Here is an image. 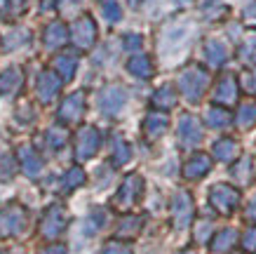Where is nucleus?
Listing matches in <instances>:
<instances>
[{
	"instance_id": "f257e3e1",
	"label": "nucleus",
	"mask_w": 256,
	"mask_h": 254,
	"mask_svg": "<svg viewBox=\"0 0 256 254\" xmlns=\"http://www.w3.org/2000/svg\"><path fill=\"white\" fill-rule=\"evenodd\" d=\"M207 85H210V76H207V71L200 69V66H188L186 71H181V76H178V90L181 94L186 97L188 101H198L204 94L207 90Z\"/></svg>"
},
{
	"instance_id": "f03ea898",
	"label": "nucleus",
	"mask_w": 256,
	"mask_h": 254,
	"mask_svg": "<svg viewBox=\"0 0 256 254\" xmlns=\"http://www.w3.org/2000/svg\"><path fill=\"white\" fill-rule=\"evenodd\" d=\"M26 226V209L16 202H10L8 207L0 209V238L19 235Z\"/></svg>"
},
{
	"instance_id": "7ed1b4c3",
	"label": "nucleus",
	"mask_w": 256,
	"mask_h": 254,
	"mask_svg": "<svg viewBox=\"0 0 256 254\" xmlns=\"http://www.w3.org/2000/svg\"><path fill=\"white\" fill-rule=\"evenodd\" d=\"M68 226V212L64 205H52L47 207V212L42 214L40 221V235L47 240L59 238V233H64V228Z\"/></svg>"
},
{
	"instance_id": "20e7f679",
	"label": "nucleus",
	"mask_w": 256,
	"mask_h": 254,
	"mask_svg": "<svg viewBox=\"0 0 256 254\" xmlns=\"http://www.w3.org/2000/svg\"><path fill=\"white\" fill-rule=\"evenodd\" d=\"M141 193H144V179H141L139 174H130V177L120 184V188H118L116 198H113V205H116L118 209H130L139 202Z\"/></svg>"
},
{
	"instance_id": "39448f33",
	"label": "nucleus",
	"mask_w": 256,
	"mask_h": 254,
	"mask_svg": "<svg viewBox=\"0 0 256 254\" xmlns=\"http://www.w3.org/2000/svg\"><path fill=\"white\" fill-rule=\"evenodd\" d=\"M210 202L218 214H230L240 205V191L230 184H216L210 191Z\"/></svg>"
},
{
	"instance_id": "423d86ee",
	"label": "nucleus",
	"mask_w": 256,
	"mask_h": 254,
	"mask_svg": "<svg viewBox=\"0 0 256 254\" xmlns=\"http://www.w3.org/2000/svg\"><path fill=\"white\" fill-rule=\"evenodd\" d=\"M101 146V132L92 125H85L82 130H78L76 137V160H90Z\"/></svg>"
},
{
	"instance_id": "0eeeda50",
	"label": "nucleus",
	"mask_w": 256,
	"mask_h": 254,
	"mask_svg": "<svg viewBox=\"0 0 256 254\" xmlns=\"http://www.w3.org/2000/svg\"><path fill=\"white\" fill-rule=\"evenodd\" d=\"M172 219H174V226L178 231L190 226V221H193V198H190V193L178 191L174 195V200H172Z\"/></svg>"
},
{
	"instance_id": "6e6552de",
	"label": "nucleus",
	"mask_w": 256,
	"mask_h": 254,
	"mask_svg": "<svg viewBox=\"0 0 256 254\" xmlns=\"http://www.w3.org/2000/svg\"><path fill=\"white\" fill-rule=\"evenodd\" d=\"M178 141L184 148H193L202 141V125L190 113L181 116V120H178Z\"/></svg>"
},
{
	"instance_id": "1a4fd4ad",
	"label": "nucleus",
	"mask_w": 256,
	"mask_h": 254,
	"mask_svg": "<svg viewBox=\"0 0 256 254\" xmlns=\"http://www.w3.org/2000/svg\"><path fill=\"white\" fill-rule=\"evenodd\" d=\"M127 104V92H124L122 87H116V85H110V87H104L99 94V108L106 113V116H118L122 106Z\"/></svg>"
},
{
	"instance_id": "9d476101",
	"label": "nucleus",
	"mask_w": 256,
	"mask_h": 254,
	"mask_svg": "<svg viewBox=\"0 0 256 254\" xmlns=\"http://www.w3.org/2000/svg\"><path fill=\"white\" fill-rule=\"evenodd\" d=\"M82 113H85V94L82 92H73L59 106V120L66 125L78 123L80 118H82Z\"/></svg>"
},
{
	"instance_id": "9b49d317",
	"label": "nucleus",
	"mask_w": 256,
	"mask_h": 254,
	"mask_svg": "<svg viewBox=\"0 0 256 254\" xmlns=\"http://www.w3.org/2000/svg\"><path fill=\"white\" fill-rule=\"evenodd\" d=\"M193 36V26H186V24H178V26H170L167 31L162 33V52H176L178 47H184Z\"/></svg>"
},
{
	"instance_id": "f8f14e48",
	"label": "nucleus",
	"mask_w": 256,
	"mask_h": 254,
	"mask_svg": "<svg viewBox=\"0 0 256 254\" xmlns=\"http://www.w3.org/2000/svg\"><path fill=\"white\" fill-rule=\"evenodd\" d=\"M73 40H76V45H78L80 50H90V47L94 45V40H96V26H94L92 17L78 19L76 29H73Z\"/></svg>"
},
{
	"instance_id": "ddd939ff",
	"label": "nucleus",
	"mask_w": 256,
	"mask_h": 254,
	"mask_svg": "<svg viewBox=\"0 0 256 254\" xmlns=\"http://www.w3.org/2000/svg\"><path fill=\"white\" fill-rule=\"evenodd\" d=\"M214 101L218 106H233L238 101V80L233 76H224L214 90Z\"/></svg>"
},
{
	"instance_id": "4468645a",
	"label": "nucleus",
	"mask_w": 256,
	"mask_h": 254,
	"mask_svg": "<svg viewBox=\"0 0 256 254\" xmlns=\"http://www.w3.org/2000/svg\"><path fill=\"white\" fill-rule=\"evenodd\" d=\"M212 169V158L207 153H195L190 160L186 162V167H184V177L188 181H193V179H202L207 172Z\"/></svg>"
},
{
	"instance_id": "2eb2a0df",
	"label": "nucleus",
	"mask_w": 256,
	"mask_h": 254,
	"mask_svg": "<svg viewBox=\"0 0 256 254\" xmlns=\"http://www.w3.org/2000/svg\"><path fill=\"white\" fill-rule=\"evenodd\" d=\"M167 127H170L167 116H164V113H158V111L148 113L146 120H144V132H146V137L150 139V141H156V139L162 137L164 132H167Z\"/></svg>"
},
{
	"instance_id": "dca6fc26",
	"label": "nucleus",
	"mask_w": 256,
	"mask_h": 254,
	"mask_svg": "<svg viewBox=\"0 0 256 254\" xmlns=\"http://www.w3.org/2000/svg\"><path fill=\"white\" fill-rule=\"evenodd\" d=\"M19 162H22V169L28 177H38L40 172H42V158H40L31 146L19 148Z\"/></svg>"
},
{
	"instance_id": "f3484780",
	"label": "nucleus",
	"mask_w": 256,
	"mask_h": 254,
	"mask_svg": "<svg viewBox=\"0 0 256 254\" xmlns=\"http://www.w3.org/2000/svg\"><path fill=\"white\" fill-rule=\"evenodd\" d=\"M212 153H214V158L221 162H235L240 158V144H238L235 139H221V141L214 144Z\"/></svg>"
},
{
	"instance_id": "a211bd4d",
	"label": "nucleus",
	"mask_w": 256,
	"mask_h": 254,
	"mask_svg": "<svg viewBox=\"0 0 256 254\" xmlns=\"http://www.w3.org/2000/svg\"><path fill=\"white\" fill-rule=\"evenodd\" d=\"M59 78L54 76V73H42V76L38 78V97L42 104H50V101L56 97V92H59Z\"/></svg>"
},
{
	"instance_id": "6ab92c4d",
	"label": "nucleus",
	"mask_w": 256,
	"mask_h": 254,
	"mask_svg": "<svg viewBox=\"0 0 256 254\" xmlns=\"http://www.w3.org/2000/svg\"><path fill=\"white\" fill-rule=\"evenodd\" d=\"M24 85V73L19 69H8L0 76V94H14L22 90Z\"/></svg>"
},
{
	"instance_id": "aec40b11",
	"label": "nucleus",
	"mask_w": 256,
	"mask_h": 254,
	"mask_svg": "<svg viewBox=\"0 0 256 254\" xmlns=\"http://www.w3.org/2000/svg\"><path fill=\"white\" fill-rule=\"evenodd\" d=\"M141 226H144V216H124V219H120V223H118L116 235L122 240H132L139 235Z\"/></svg>"
},
{
	"instance_id": "412c9836",
	"label": "nucleus",
	"mask_w": 256,
	"mask_h": 254,
	"mask_svg": "<svg viewBox=\"0 0 256 254\" xmlns=\"http://www.w3.org/2000/svg\"><path fill=\"white\" fill-rule=\"evenodd\" d=\"M235 240H238V233L233 231V228H224V231H218L216 235H214V240H212V254H226L230 247L235 245Z\"/></svg>"
},
{
	"instance_id": "4be33fe9",
	"label": "nucleus",
	"mask_w": 256,
	"mask_h": 254,
	"mask_svg": "<svg viewBox=\"0 0 256 254\" xmlns=\"http://www.w3.org/2000/svg\"><path fill=\"white\" fill-rule=\"evenodd\" d=\"M153 106L158 111H170L172 106H176V90L172 85H164L160 87L156 94H153Z\"/></svg>"
},
{
	"instance_id": "5701e85b",
	"label": "nucleus",
	"mask_w": 256,
	"mask_h": 254,
	"mask_svg": "<svg viewBox=\"0 0 256 254\" xmlns=\"http://www.w3.org/2000/svg\"><path fill=\"white\" fill-rule=\"evenodd\" d=\"M66 40H68V31H66V26H64L62 22L47 26V31H45V45L47 47H52V50H54V47H62Z\"/></svg>"
},
{
	"instance_id": "b1692460",
	"label": "nucleus",
	"mask_w": 256,
	"mask_h": 254,
	"mask_svg": "<svg viewBox=\"0 0 256 254\" xmlns=\"http://www.w3.org/2000/svg\"><path fill=\"white\" fill-rule=\"evenodd\" d=\"M127 69H130V73H132V76L144 78V80H148V78L153 76V64H150V59H148L146 54L132 57V59H130V64H127Z\"/></svg>"
},
{
	"instance_id": "393cba45",
	"label": "nucleus",
	"mask_w": 256,
	"mask_h": 254,
	"mask_svg": "<svg viewBox=\"0 0 256 254\" xmlns=\"http://www.w3.org/2000/svg\"><path fill=\"white\" fill-rule=\"evenodd\" d=\"M207 125L214 127V130H221V127H228L230 125V111L226 106H212L207 111Z\"/></svg>"
},
{
	"instance_id": "a878e982",
	"label": "nucleus",
	"mask_w": 256,
	"mask_h": 254,
	"mask_svg": "<svg viewBox=\"0 0 256 254\" xmlns=\"http://www.w3.org/2000/svg\"><path fill=\"white\" fill-rule=\"evenodd\" d=\"M204 57H207V62L212 66H221L226 62V57H228V50H226L224 43H218V40H210L207 47H204Z\"/></svg>"
},
{
	"instance_id": "bb28decb",
	"label": "nucleus",
	"mask_w": 256,
	"mask_h": 254,
	"mask_svg": "<svg viewBox=\"0 0 256 254\" xmlns=\"http://www.w3.org/2000/svg\"><path fill=\"white\" fill-rule=\"evenodd\" d=\"M45 141L47 146L52 148V151H62L64 146H66V141H68V132H66V127H50L45 134Z\"/></svg>"
},
{
	"instance_id": "cd10ccee",
	"label": "nucleus",
	"mask_w": 256,
	"mask_h": 254,
	"mask_svg": "<svg viewBox=\"0 0 256 254\" xmlns=\"http://www.w3.org/2000/svg\"><path fill=\"white\" fill-rule=\"evenodd\" d=\"M82 184H85V169L82 167H70L62 179L64 191H73V188H78Z\"/></svg>"
},
{
	"instance_id": "c85d7f7f",
	"label": "nucleus",
	"mask_w": 256,
	"mask_h": 254,
	"mask_svg": "<svg viewBox=\"0 0 256 254\" xmlns=\"http://www.w3.org/2000/svg\"><path fill=\"white\" fill-rule=\"evenodd\" d=\"M235 123L240 125V127H252V125L256 123V104H242L240 108H238V116H235Z\"/></svg>"
},
{
	"instance_id": "c756f323",
	"label": "nucleus",
	"mask_w": 256,
	"mask_h": 254,
	"mask_svg": "<svg viewBox=\"0 0 256 254\" xmlns=\"http://www.w3.org/2000/svg\"><path fill=\"white\" fill-rule=\"evenodd\" d=\"M76 66H78V62H76L73 57H68V54L56 57V62H54L56 73H59L64 80H70V78H73V73H76Z\"/></svg>"
},
{
	"instance_id": "7c9ffc66",
	"label": "nucleus",
	"mask_w": 256,
	"mask_h": 254,
	"mask_svg": "<svg viewBox=\"0 0 256 254\" xmlns=\"http://www.w3.org/2000/svg\"><path fill=\"white\" fill-rule=\"evenodd\" d=\"M130 158H132L130 144L122 141V139H116V146H113V162H116V165H127Z\"/></svg>"
},
{
	"instance_id": "2f4dec72",
	"label": "nucleus",
	"mask_w": 256,
	"mask_h": 254,
	"mask_svg": "<svg viewBox=\"0 0 256 254\" xmlns=\"http://www.w3.org/2000/svg\"><path fill=\"white\" fill-rule=\"evenodd\" d=\"M99 5H101L104 17H106L108 22H120L122 10H120V3H118V0H99Z\"/></svg>"
},
{
	"instance_id": "473e14b6",
	"label": "nucleus",
	"mask_w": 256,
	"mask_h": 254,
	"mask_svg": "<svg viewBox=\"0 0 256 254\" xmlns=\"http://www.w3.org/2000/svg\"><path fill=\"white\" fill-rule=\"evenodd\" d=\"M212 231H214V226H212L210 219H202V221H198V223H195V242L204 245V242L212 238Z\"/></svg>"
},
{
	"instance_id": "72a5a7b5",
	"label": "nucleus",
	"mask_w": 256,
	"mask_h": 254,
	"mask_svg": "<svg viewBox=\"0 0 256 254\" xmlns=\"http://www.w3.org/2000/svg\"><path fill=\"white\" fill-rule=\"evenodd\" d=\"M249 177H252V165L249 160H242L238 165H233V179L240 181V184H249Z\"/></svg>"
},
{
	"instance_id": "f704fd0d",
	"label": "nucleus",
	"mask_w": 256,
	"mask_h": 254,
	"mask_svg": "<svg viewBox=\"0 0 256 254\" xmlns=\"http://www.w3.org/2000/svg\"><path fill=\"white\" fill-rule=\"evenodd\" d=\"M240 57L247 64H254L256 66V36L244 40V45H242V50H240Z\"/></svg>"
},
{
	"instance_id": "c9c22d12",
	"label": "nucleus",
	"mask_w": 256,
	"mask_h": 254,
	"mask_svg": "<svg viewBox=\"0 0 256 254\" xmlns=\"http://www.w3.org/2000/svg\"><path fill=\"white\" fill-rule=\"evenodd\" d=\"M101 254H132V247L127 245V242H122V240H110L101 249Z\"/></svg>"
},
{
	"instance_id": "e433bc0d",
	"label": "nucleus",
	"mask_w": 256,
	"mask_h": 254,
	"mask_svg": "<svg viewBox=\"0 0 256 254\" xmlns=\"http://www.w3.org/2000/svg\"><path fill=\"white\" fill-rule=\"evenodd\" d=\"M242 90L249 94H256V71H244L242 73Z\"/></svg>"
},
{
	"instance_id": "4c0bfd02",
	"label": "nucleus",
	"mask_w": 256,
	"mask_h": 254,
	"mask_svg": "<svg viewBox=\"0 0 256 254\" xmlns=\"http://www.w3.org/2000/svg\"><path fill=\"white\" fill-rule=\"evenodd\" d=\"M242 247H244L247 252H252V254L256 252V226H252V228H247V231H244V238H242Z\"/></svg>"
},
{
	"instance_id": "58836bf2",
	"label": "nucleus",
	"mask_w": 256,
	"mask_h": 254,
	"mask_svg": "<svg viewBox=\"0 0 256 254\" xmlns=\"http://www.w3.org/2000/svg\"><path fill=\"white\" fill-rule=\"evenodd\" d=\"M104 223H106V212L96 209V212H94V214L90 216V231H99Z\"/></svg>"
},
{
	"instance_id": "ea45409f",
	"label": "nucleus",
	"mask_w": 256,
	"mask_h": 254,
	"mask_svg": "<svg viewBox=\"0 0 256 254\" xmlns=\"http://www.w3.org/2000/svg\"><path fill=\"white\" fill-rule=\"evenodd\" d=\"M124 47H127V50H139L141 36H124Z\"/></svg>"
},
{
	"instance_id": "a19ab883",
	"label": "nucleus",
	"mask_w": 256,
	"mask_h": 254,
	"mask_svg": "<svg viewBox=\"0 0 256 254\" xmlns=\"http://www.w3.org/2000/svg\"><path fill=\"white\" fill-rule=\"evenodd\" d=\"M244 19H247L249 24H256V0L249 5L247 10H244Z\"/></svg>"
},
{
	"instance_id": "79ce46f5",
	"label": "nucleus",
	"mask_w": 256,
	"mask_h": 254,
	"mask_svg": "<svg viewBox=\"0 0 256 254\" xmlns=\"http://www.w3.org/2000/svg\"><path fill=\"white\" fill-rule=\"evenodd\" d=\"M40 254H68V252H66V247L64 245H50V247H45Z\"/></svg>"
},
{
	"instance_id": "37998d69",
	"label": "nucleus",
	"mask_w": 256,
	"mask_h": 254,
	"mask_svg": "<svg viewBox=\"0 0 256 254\" xmlns=\"http://www.w3.org/2000/svg\"><path fill=\"white\" fill-rule=\"evenodd\" d=\"M26 3H28V0H8V5L12 12H22V10L26 8Z\"/></svg>"
},
{
	"instance_id": "c03bdc74",
	"label": "nucleus",
	"mask_w": 256,
	"mask_h": 254,
	"mask_svg": "<svg viewBox=\"0 0 256 254\" xmlns=\"http://www.w3.org/2000/svg\"><path fill=\"white\" fill-rule=\"evenodd\" d=\"M247 216L252 219V221L256 223V198L252 202H249V207H247Z\"/></svg>"
},
{
	"instance_id": "a18cd8bd",
	"label": "nucleus",
	"mask_w": 256,
	"mask_h": 254,
	"mask_svg": "<svg viewBox=\"0 0 256 254\" xmlns=\"http://www.w3.org/2000/svg\"><path fill=\"white\" fill-rule=\"evenodd\" d=\"M139 3H141V0H130V5H132V8H136Z\"/></svg>"
},
{
	"instance_id": "49530a36",
	"label": "nucleus",
	"mask_w": 256,
	"mask_h": 254,
	"mask_svg": "<svg viewBox=\"0 0 256 254\" xmlns=\"http://www.w3.org/2000/svg\"><path fill=\"white\" fill-rule=\"evenodd\" d=\"M181 254H193V252H181Z\"/></svg>"
}]
</instances>
